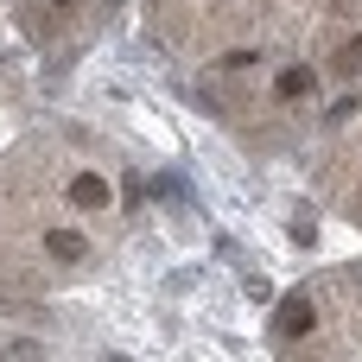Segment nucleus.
Wrapping results in <instances>:
<instances>
[{"label": "nucleus", "mask_w": 362, "mask_h": 362, "mask_svg": "<svg viewBox=\"0 0 362 362\" xmlns=\"http://www.w3.org/2000/svg\"><path fill=\"white\" fill-rule=\"evenodd\" d=\"M331 70H337V76H362V38H344V45L331 51Z\"/></svg>", "instance_id": "nucleus-5"}, {"label": "nucleus", "mask_w": 362, "mask_h": 362, "mask_svg": "<svg viewBox=\"0 0 362 362\" xmlns=\"http://www.w3.org/2000/svg\"><path fill=\"white\" fill-rule=\"evenodd\" d=\"M356 210H362V197H356Z\"/></svg>", "instance_id": "nucleus-7"}, {"label": "nucleus", "mask_w": 362, "mask_h": 362, "mask_svg": "<svg viewBox=\"0 0 362 362\" xmlns=\"http://www.w3.org/2000/svg\"><path fill=\"white\" fill-rule=\"evenodd\" d=\"M312 83H318V76H312L305 64H293V70H280V83H274V89H280V102H305V95H312Z\"/></svg>", "instance_id": "nucleus-4"}, {"label": "nucleus", "mask_w": 362, "mask_h": 362, "mask_svg": "<svg viewBox=\"0 0 362 362\" xmlns=\"http://www.w3.org/2000/svg\"><path fill=\"white\" fill-rule=\"evenodd\" d=\"M57 6H70V0H57Z\"/></svg>", "instance_id": "nucleus-6"}, {"label": "nucleus", "mask_w": 362, "mask_h": 362, "mask_svg": "<svg viewBox=\"0 0 362 362\" xmlns=\"http://www.w3.org/2000/svg\"><path fill=\"white\" fill-rule=\"evenodd\" d=\"M274 325H280V337H305V331L318 325V312H312L305 293H293V299H280V318H274Z\"/></svg>", "instance_id": "nucleus-1"}, {"label": "nucleus", "mask_w": 362, "mask_h": 362, "mask_svg": "<svg viewBox=\"0 0 362 362\" xmlns=\"http://www.w3.org/2000/svg\"><path fill=\"white\" fill-rule=\"evenodd\" d=\"M45 255L64 261V267H76V261H89V242H83L76 229H51V235H45Z\"/></svg>", "instance_id": "nucleus-2"}, {"label": "nucleus", "mask_w": 362, "mask_h": 362, "mask_svg": "<svg viewBox=\"0 0 362 362\" xmlns=\"http://www.w3.org/2000/svg\"><path fill=\"white\" fill-rule=\"evenodd\" d=\"M70 204H76V210H108V185H102L95 172H76V178H70Z\"/></svg>", "instance_id": "nucleus-3"}]
</instances>
